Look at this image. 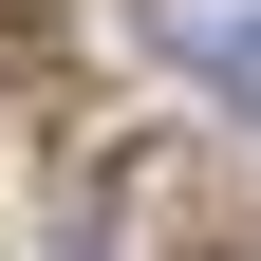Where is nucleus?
Instances as JSON below:
<instances>
[{
  "mask_svg": "<svg viewBox=\"0 0 261 261\" xmlns=\"http://www.w3.org/2000/svg\"><path fill=\"white\" fill-rule=\"evenodd\" d=\"M168 56H187L205 93H243V112H261V0H168Z\"/></svg>",
  "mask_w": 261,
  "mask_h": 261,
  "instance_id": "f257e3e1",
  "label": "nucleus"
}]
</instances>
